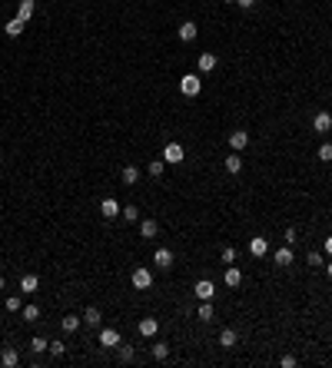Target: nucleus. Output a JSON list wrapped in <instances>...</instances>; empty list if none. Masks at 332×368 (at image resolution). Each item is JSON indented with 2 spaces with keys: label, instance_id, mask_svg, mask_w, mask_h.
Instances as JSON below:
<instances>
[{
  "label": "nucleus",
  "instance_id": "nucleus-1",
  "mask_svg": "<svg viewBox=\"0 0 332 368\" xmlns=\"http://www.w3.org/2000/svg\"><path fill=\"white\" fill-rule=\"evenodd\" d=\"M199 90H203V80H199L196 73L179 77V93H183V96H199Z\"/></svg>",
  "mask_w": 332,
  "mask_h": 368
},
{
  "label": "nucleus",
  "instance_id": "nucleus-2",
  "mask_svg": "<svg viewBox=\"0 0 332 368\" xmlns=\"http://www.w3.org/2000/svg\"><path fill=\"white\" fill-rule=\"evenodd\" d=\"M130 282H133V289H150V285H153V276H150V269H133V276H130Z\"/></svg>",
  "mask_w": 332,
  "mask_h": 368
},
{
  "label": "nucleus",
  "instance_id": "nucleus-3",
  "mask_svg": "<svg viewBox=\"0 0 332 368\" xmlns=\"http://www.w3.org/2000/svg\"><path fill=\"white\" fill-rule=\"evenodd\" d=\"M183 156H186V149H183L179 143H166L163 146V159H166V163H183Z\"/></svg>",
  "mask_w": 332,
  "mask_h": 368
},
{
  "label": "nucleus",
  "instance_id": "nucleus-4",
  "mask_svg": "<svg viewBox=\"0 0 332 368\" xmlns=\"http://www.w3.org/2000/svg\"><path fill=\"white\" fill-rule=\"evenodd\" d=\"M193 295H196V299H203V302H210L213 295H216V285H213L210 279H199L196 289H193Z\"/></svg>",
  "mask_w": 332,
  "mask_h": 368
},
{
  "label": "nucleus",
  "instance_id": "nucleus-5",
  "mask_svg": "<svg viewBox=\"0 0 332 368\" xmlns=\"http://www.w3.org/2000/svg\"><path fill=\"white\" fill-rule=\"evenodd\" d=\"M120 212H123V206L116 199H103V202H100V216H103V219H116Z\"/></svg>",
  "mask_w": 332,
  "mask_h": 368
},
{
  "label": "nucleus",
  "instance_id": "nucleus-6",
  "mask_svg": "<svg viewBox=\"0 0 332 368\" xmlns=\"http://www.w3.org/2000/svg\"><path fill=\"white\" fill-rule=\"evenodd\" d=\"M100 345L103 348H120V332H116V328H103V332H100Z\"/></svg>",
  "mask_w": 332,
  "mask_h": 368
},
{
  "label": "nucleus",
  "instance_id": "nucleus-7",
  "mask_svg": "<svg viewBox=\"0 0 332 368\" xmlns=\"http://www.w3.org/2000/svg\"><path fill=\"white\" fill-rule=\"evenodd\" d=\"M312 126H316V133H329L332 130V113H316V116H312Z\"/></svg>",
  "mask_w": 332,
  "mask_h": 368
},
{
  "label": "nucleus",
  "instance_id": "nucleus-8",
  "mask_svg": "<svg viewBox=\"0 0 332 368\" xmlns=\"http://www.w3.org/2000/svg\"><path fill=\"white\" fill-rule=\"evenodd\" d=\"M229 146L236 149V153L246 149V146H249V133H246V130H232V133H229Z\"/></svg>",
  "mask_w": 332,
  "mask_h": 368
},
{
  "label": "nucleus",
  "instance_id": "nucleus-9",
  "mask_svg": "<svg viewBox=\"0 0 332 368\" xmlns=\"http://www.w3.org/2000/svg\"><path fill=\"white\" fill-rule=\"evenodd\" d=\"M196 23L193 20H186V23H179V40H183V44H193V40H196Z\"/></svg>",
  "mask_w": 332,
  "mask_h": 368
},
{
  "label": "nucleus",
  "instance_id": "nucleus-10",
  "mask_svg": "<svg viewBox=\"0 0 332 368\" xmlns=\"http://www.w3.org/2000/svg\"><path fill=\"white\" fill-rule=\"evenodd\" d=\"M153 262L160 269H173V252H169V249H156L153 252Z\"/></svg>",
  "mask_w": 332,
  "mask_h": 368
},
{
  "label": "nucleus",
  "instance_id": "nucleus-11",
  "mask_svg": "<svg viewBox=\"0 0 332 368\" xmlns=\"http://www.w3.org/2000/svg\"><path fill=\"white\" fill-rule=\"evenodd\" d=\"M156 332H160V322H156V319H140V335H143V338H153Z\"/></svg>",
  "mask_w": 332,
  "mask_h": 368
},
{
  "label": "nucleus",
  "instance_id": "nucleus-12",
  "mask_svg": "<svg viewBox=\"0 0 332 368\" xmlns=\"http://www.w3.org/2000/svg\"><path fill=\"white\" fill-rule=\"evenodd\" d=\"M273 262H276V266H282V269L292 266V249H289V245H286V249H276V252H273Z\"/></svg>",
  "mask_w": 332,
  "mask_h": 368
},
{
  "label": "nucleus",
  "instance_id": "nucleus-13",
  "mask_svg": "<svg viewBox=\"0 0 332 368\" xmlns=\"http://www.w3.org/2000/svg\"><path fill=\"white\" fill-rule=\"evenodd\" d=\"M236 342H239L236 328H222V332H220V345L222 348H236Z\"/></svg>",
  "mask_w": 332,
  "mask_h": 368
},
{
  "label": "nucleus",
  "instance_id": "nucleus-14",
  "mask_svg": "<svg viewBox=\"0 0 332 368\" xmlns=\"http://www.w3.org/2000/svg\"><path fill=\"white\" fill-rule=\"evenodd\" d=\"M156 232H160V223H156V219H143V223H140V235H143V239H153Z\"/></svg>",
  "mask_w": 332,
  "mask_h": 368
},
{
  "label": "nucleus",
  "instance_id": "nucleus-15",
  "mask_svg": "<svg viewBox=\"0 0 332 368\" xmlns=\"http://www.w3.org/2000/svg\"><path fill=\"white\" fill-rule=\"evenodd\" d=\"M249 252H253V256H266V252H269V242H266L263 235H256V239H249Z\"/></svg>",
  "mask_w": 332,
  "mask_h": 368
},
{
  "label": "nucleus",
  "instance_id": "nucleus-16",
  "mask_svg": "<svg viewBox=\"0 0 332 368\" xmlns=\"http://www.w3.org/2000/svg\"><path fill=\"white\" fill-rule=\"evenodd\" d=\"M33 10H37V3H33V0H20V13H17V17L27 23V20H33Z\"/></svg>",
  "mask_w": 332,
  "mask_h": 368
},
{
  "label": "nucleus",
  "instance_id": "nucleus-17",
  "mask_svg": "<svg viewBox=\"0 0 332 368\" xmlns=\"http://www.w3.org/2000/svg\"><path fill=\"white\" fill-rule=\"evenodd\" d=\"M17 362H20V355H17L13 348H3V355H0V365H3V368H13Z\"/></svg>",
  "mask_w": 332,
  "mask_h": 368
},
{
  "label": "nucleus",
  "instance_id": "nucleus-18",
  "mask_svg": "<svg viewBox=\"0 0 332 368\" xmlns=\"http://www.w3.org/2000/svg\"><path fill=\"white\" fill-rule=\"evenodd\" d=\"M23 27H27V23H23L20 17H13V20L7 23V27H3V30H7V37H20V34H23Z\"/></svg>",
  "mask_w": 332,
  "mask_h": 368
},
{
  "label": "nucleus",
  "instance_id": "nucleus-19",
  "mask_svg": "<svg viewBox=\"0 0 332 368\" xmlns=\"http://www.w3.org/2000/svg\"><path fill=\"white\" fill-rule=\"evenodd\" d=\"M40 289V279H37V276H23L20 279V292H37Z\"/></svg>",
  "mask_w": 332,
  "mask_h": 368
},
{
  "label": "nucleus",
  "instance_id": "nucleus-20",
  "mask_svg": "<svg viewBox=\"0 0 332 368\" xmlns=\"http://www.w3.org/2000/svg\"><path fill=\"white\" fill-rule=\"evenodd\" d=\"M199 70H203V73L216 70V53H203V56H199Z\"/></svg>",
  "mask_w": 332,
  "mask_h": 368
},
{
  "label": "nucleus",
  "instance_id": "nucleus-21",
  "mask_svg": "<svg viewBox=\"0 0 332 368\" xmlns=\"http://www.w3.org/2000/svg\"><path fill=\"white\" fill-rule=\"evenodd\" d=\"M123 183H126V186H136V183H140V169L126 166V169H123Z\"/></svg>",
  "mask_w": 332,
  "mask_h": 368
},
{
  "label": "nucleus",
  "instance_id": "nucleus-22",
  "mask_svg": "<svg viewBox=\"0 0 332 368\" xmlns=\"http://www.w3.org/2000/svg\"><path fill=\"white\" fill-rule=\"evenodd\" d=\"M226 169H229V173H239V169H243V156H239V153H229V156H226Z\"/></svg>",
  "mask_w": 332,
  "mask_h": 368
},
{
  "label": "nucleus",
  "instance_id": "nucleus-23",
  "mask_svg": "<svg viewBox=\"0 0 332 368\" xmlns=\"http://www.w3.org/2000/svg\"><path fill=\"white\" fill-rule=\"evenodd\" d=\"M239 282H243V272H239V269H226V285H229V289H236Z\"/></svg>",
  "mask_w": 332,
  "mask_h": 368
},
{
  "label": "nucleus",
  "instance_id": "nucleus-24",
  "mask_svg": "<svg viewBox=\"0 0 332 368\" xmlns=\"http://www.w3.org/2000/svg\"><path fill=\"white\" fill-rule=\"evenodd\" d=\"M60 325H63V332H77V328H80V319H77V315H63V319H60Z\"/></svg>",
  "mask_w": 332,
  "mask_h": 368
},
{
  "label": "nucleus",
  "instance_id": "nucleus-25",
  "mask_svg": "<svg viewBox=\"0 0 332 368\" xmlns=\"http://www.w3.org/2000/svg\"><path fill=\"white\" fill-rule=\"evenodd\" d=\"M100 319H103V315H100V309H93V305L83 312V322H87V325H100Z\"/></svg>",
  "mask_w": 332,
  "mask_h": 368
},
{
  "label": "nucleus",
  "instance_id": "nucleus-26",
  "mask_svg": "<svg viewBox=\"0 0 332 368\" xmlns=\"http://www.w3.org/2000/svg\"><path fill=\"white\" fill-rule=\"evenodd\" d=\"M196 315H199V322H213V305H210V302H203Z\"/></svg>",
  "mask_w": 332,
  "mask_h": 368
},
{
  "label": "nucleus",
  "instance_id": "nucleus-27",
  "mask_svg": "<svg viewBox=\"0 0 332 368\" xmlns=\"http://www.w3.org/2000/svg\"><path fill=\"white\" fill-rule=\"evenodd\" d=\"M120 216L126 219V223H136V219H140V209H136V206H123Z\"/></svg>",
  "mask_w": 332,
  "mask_h": 368
},
{
  "label": "nucleus",
  "instance_id": "nucleus-28",
  "mask_svg": "<svg viewBox=\"0 0 332 368\" xmlns=\"http://www.w3.org/2000/svg\"><path fill=\"white\" fill-rule=\"evenodd\" d=\"M20 312H23V319H27V322H37V319H40V309H37V305H23Z\"/></svg>",
  "mask_w": 332,
  "mask_h": 368
},
{
  "label": "nucleus",
  "instance_id": "nucleus-29",
  "mask_svg": "<svg viewBox=\"0 0 332 368\" xmlns=\"http://www.w3.org/2000/svg\"><path fill=\"white\" fill-rule=\"evenodd\" d=\"M166 355H169V345H163V342H156V345H153V358H156V362H163Z\"/></svg>",
  "mask_w": 332,
  "mask_h": 368
},
{
  "label": "nucleus",
  "instance_id": "nucleus-30",
  "mask_svg": "<svg viewBox=\"0 0 332 368\" xmlns=\"http://www.w3.org/2000/svg\"><path fill=\"white\" fill-rule=\"evenodd\" d=\"M47 338H40V335H33V342H30V352H47Z\"/></svg>",
  "mask_w": 332,
  "mask_h": 368
},
{
  "label": "nucleus",
  "instance_id": "nucleus-31",
  "mask_svg": "<svg viewBox=\"0 0 332 368\" xmlns=\"http://www.w3.org/2000/svg\"><path fill=\"white\" fill-rule=\"evenodd\" d=\"M306 262H309V266H316V269H322V266H326L322 252H309V256H306Z\"/></svg>",
  "mask_w": 332,
  "mask_h": 368
},
{
  "label": "nucleus",
  "instance_id": "nucleus-32",
  "mask_svg": "<svg viewBox=\"0 0 332 368\" xmlns=\"http://www.w3.org/2000/svg\"><path fill=\"white\" fill-rule=\"evenodd\" d=\"M47 352H50L54 358H60V355L66 352V348H63V342H50V345H47Z\"/></svg>",
  "mask_w": 332,
  "mask_h": 368
},
{
  "label": "nucleus",
  "instance_id": "nucleus-33",
  "mask_svg": "<svg viewBox=\"0 0 332 368\" xmlns=\"http://www.w3.org/2000/svg\"><path fill=\"white\" fill-rule=\"evenodd\" d=\"M319 159L332 163V143H322V146H319Z\"/></svg>",
  "mask_w": 332,
  "mask_h": 368
},
{
  "label": "nucleus",
  "instance_id": "nucleus-34",
  "mask_svg": "<svg viewBox=\"0 0 332 368\" xmlns=\"http://www.w3.org/2000/svg\"><path fill=\"white\" fill-rule=\"evenodd\" d=\"M222 262H226V266H232V262H236V249H232V245H226V249H222Z\"/></svg>",
  "mask_w": 332,
  "mask_h": 368
},
{
  "label": "nucleus",
  "instance_id": "nucleus-35",
  "mask_svg": "<svg viewBox=\"0 0 332 368\" xmlns=\"http://www.w3.org/2000/svg\"><path fill=\"white\" fill-rule=\"evenodd\" d=\"M120 362H126V365L133 362V348L130 345H120Z\"/></svg>",
  "mask_w": 332,
  "mask_h": 368
},
{
  "label": "nucleus",
  "instance_id": "nucleus-36",
  "mask_svg": "<svg viewBox=\"0 0 332 368\" xmlns=\"http://www.w3.org/2000/svg\"><path fill=\"white\" fill-rule=\"evenodd\" d=\"M150 176H163V159H153V163H150Z\"/></svg>",
  "mask_w": 332,
  "mask_h": 368
},
{
  "label": "nucleus",
  "instance_id": "nucleus-37",
  "mask_svg": "<svg viewBox=\"0 0 332 368\" xmlns=\"http://www.w3.org/2000/svg\"><path fill=\"white\" fill-rule=\"evenodd\" d=\"M23 305H20V299H17V295H10V299H7V312H20Z\"/></svg>",
  "mask_w": 332,
  "mask_h": 368
},
{
  "label": "nucleus",
  "instance_id": "nucleus-38",
  "mask_svg": "<svg viewBox=\"0 0 332 368\" xmlns=\"http://www.w3.org/2000/svg\"><path fill=\"white\" fill-rule=\"evenodd\" d=\"M282 242H286V245H292V242H296V229H292V226H289L286 232H282Z\"/></svg>",
  "mask_w": 332,
  "mask_h": 368
},
{
  "label": "nucleus",
  "instance_id": "nucleus-39",
  "mask_svg": "<svg viewBox=\"0 0 332 368\" xmlns=\"http://www.w3.org/2000/svg\"><path fill=\"white\" fill-rule=\"evenodd\" d=\"M279 365H282V368H296V358H292V355H282V362H279Z\"/></svg>",
  "mask_w": 332,
  "mask_h": 368
},
{
  "label": "nucleus",
  "instance_id": "nucleus-40",
  "mask_svg": "<svg viewBox=\"0 0 332 368\" xmlns=\"http://www.w3.org/2000/svg\"><path fill=\"white\" fill-rule=\"evenodd\" d=\"M236 3H239L243 10H253V7H256V0H236Z\"/></svg>",
  "mask_w": 332,
  "mask_h": 368
},
{
  "label": "nucleus",
  "instance_id": "nucleus-41",
  "mask_svg": "<svg viewBox=\"0 0 332 368\" xmlns=\"http://www.w3.org/2000/svg\"><path fill=\"white\" fill-rule=\"evenodd\" d=\"M326 252H329V256H332V235H329V239H326Z\"/></svg>",
  "mask_w": 332,
  "mask_h": 368
},
{
  "label": "nucleus",
  "instance_id": "nucleus-42",
  "mask_svg": "<svg viewBox=\"0 0 332 368\" xmlns=\"http://www.w3.org/2000/svg\"><path fill=\"white\" fill-rule=\"evenodd\" d=\"M326 276H329V279H332V259H329V262H326Z\"/></svg>",
  "mask_w": 332,
  "mask_h": 368
},
{
  "label": "nucleus",
  "instance_id": "nucleus-43",
  "mask_svg": "<svg viewBox=\"0 0 332 368\" xmlns=\"http://www.w3.org/2000/svg\"><path fill=\"white\" fill-rule=\"evenodd\" d=\"M0 289H3V276H0Z\"/></svg>",
  "mask_w": 332,
  "mask_h": 368
},
{
  "label": "nucleus",
  "instance_id": "nucleus-44",
  "mask_svg": "<svg viewBox=\"0 0 332 368\" xmlns=\"http://www.w3.org/2000/svg\"><path fill=\"white\" fill-rule=\"evenodd\" d=\"M226 3H236V0H226Z\"/></svg>",
  "mask_w": 332,
  "mask_h": 368
}]
</instances>
